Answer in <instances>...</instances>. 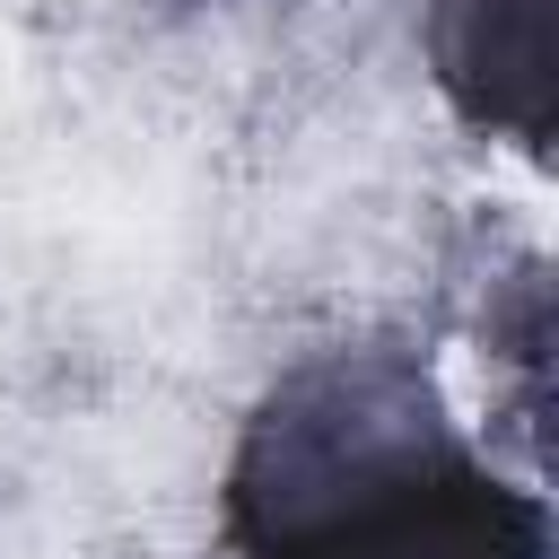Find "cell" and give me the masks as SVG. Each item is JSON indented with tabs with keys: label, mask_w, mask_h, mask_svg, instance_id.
<instances>
[{
	"label": "cell",
	"mask_w": 559,
	"mask_h": 559,
	"mask_svg": "<svg viewBox=\"0 0 559 559\" xmlns=\"http://www.w3.org/2000/svg\"><path fill=\"white\" fill-rule=\"evenodd\" d=\"M227 559H550V507L489 472L411 349L288 367L227 463Z\"/></svg>",
	"instance_id": "obj_1"
},
{
	"label": "cell",
	"mask_w": 559,
	"mask_h": 559,
	"mask_svg": "<svg viewBox=\"0 0 559 559\" xmlns=\"http://www.w3.org/2000/svg\"><path fill=\"white\" fill-rule=\"evenodd\" d=\"M428 70L445 87V105L515 148H550V105H559V70H550V0H437L428 9Z\"/></svg>",
	"instance_id": "obj_2"
}]
</instances>
